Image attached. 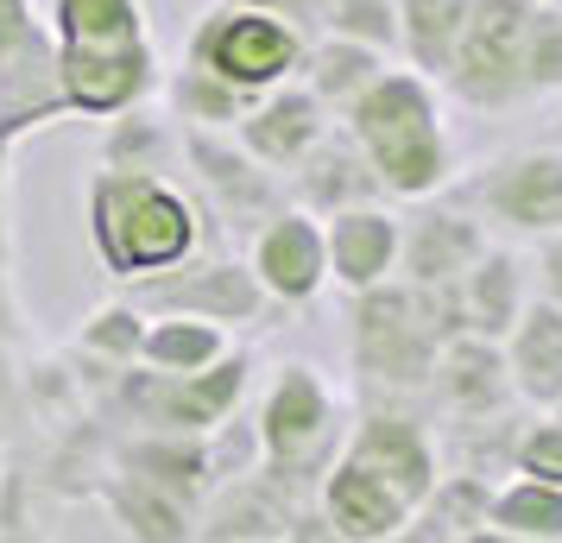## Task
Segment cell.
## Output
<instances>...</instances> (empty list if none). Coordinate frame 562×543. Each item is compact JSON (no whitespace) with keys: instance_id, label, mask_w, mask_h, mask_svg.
Returning a JSON list of instances; mask_svg holds the SVG:
<instances>
[{"instance_id":"cell-2","label":"cell","mask_w":562,"mask_h":543,"mask_svg":"<svg viewBox=\"0 0 562 543\" xmlns=\"http://www.w3.org/2000/svg\"><path fill=\"white\" fill-rule=\"evenodd\" d=\"M348 139L373 165L392 203H436L456 183V133L442 121V82L392 64L355 108H348Z\"/></svg>"},{"instance_id":"cell-34","label":"cell","mask_w":562,"mask_h":543,"mask_svg":"<svg viewBox=\"0 0 562 543\" xmlns=\"http://www.w3.org/2000/svg\"><path fill=\"white\" fill-rule=\"evenodd\" d=\"M525 82H531V102L562 95V20L543 0L531 7V32H525Z\"/></svg>"},{"instance_id":"cell-18","label":"cell","mask_w":562,"mask_h":543,"mask_svg":"<svg viewBox=\"0 0 562 543\" xmlns=\"http://www.w3.org/2000/svg\"><path fill=\"white\" fill-rule=\"evenodd\" d=\"M284 183H291V208H304V215H316V222H329V215H341V208L392 203L385 183L373 178V165H367L360 146L348 139V127H335Z\"/></svg>"},{"instance_id":"cell-39","label":"cell","mask_w":562,"mask_h":543,"mask_svg":"<svg viewBox=\"0 0 562 543\" xmlns=\"http://www.w3.org/2000/svg\"><path fill=\"white\" fill-rule=\"evenodd\" d=\"M284 543H348V538H335V531H329V518H323L316 506H310V512H297V524L284 531Z\"/></svg>"},{"instance_id":"cell-31","label":"cell","mask_w":562,"mask_h":543,"mask_svg":"<svg viewBox=\"0 0 562 543\" xmlns=\"http://www.w3.org/2000/svg\"><path fill=\"white\" fill-rule=\"evenodd\" d=\"M146 323H153V316L139 310L133 297H114V304H102V310L82 316L77 354L114 366V373H127V366H139V354H146Z\"/></svg>"},{"instance_id":"cell-30","label":"cell","mask_w":562,"mask_h":543,"mask_svg":"<svg viewBox=\"0 0 562 543\" xmlns=\"http://www.w3.org/2000/svg\"><path fill=\"white\" fill-rule=\"evenodd\" d=\"M486 524L493 531H512V538H531V543H562V487L531 480V474H506L493 487Z\"/></svg>"},{"instance_id":"cell-33","label":"cell","mask_w":562,"mask_h":543,"mask_svg":"<svg viewBox=\"0 0 562 543\" xmlns=\"http://www.w3.org/2000/svg\"><path fill=\"white\" fill-rule=\"evenodd\" d=\"M493 487H499V480L481 474V467H456V474L442 467V480H436V493L424 499V506H430L456 538H468V531H481L486 512H493Z\"/></svg>"},{"instance_id":"cell-15","label":"cell","mask_w":562,"mask_h":543,"mask_svg":"<svg viewBox=\"0 0 562 543\" xmlns=\"http://www.w3.org/2000/svg\"><path fill=\"white\" fill-rule=\"evenodd\" d=\"M335 127H341V121L310 95L304 82H284V89H272V95H254V102H247V121L234 127V139H240L266 171L291 178Z\"/></svg>"},{"instance_id":"cell-1","label":"cell","mask_w":562,"mask_h":543,"mask_svg":"<svg viewBox=\"0 0 562 543\" xmlns=\"http://www.w3.org/2000/svg\"><path fill=\"white\" fill-rule=\"evenodd\" d=\"M203 203L190 183L153 171H89L82 183V228L108 285H153L203 253Z\"/></svg>"},{"instance_id":"cell-22","label":"cell","mask_w":562,"mask_h":543,"mask_svg":"<svg viewBox=\"0 0 562 543\" xmlns=\"http://www.w3.org/2000/svg\"><path fill=\"white\" fill-rule=\"evenodd\" d=\"M506 348V373H512V392L518 405L531 411H562V310L531 297V310L512 323V336L499 341Z\"/></svg>"},{"instance_id":"cell-3","label":"cell","mask_w":562,"mask_h":543,"mask_svg":"<svg viewBox=\"0 0 562 543\" xmlns=\"http://www.w3.org/2000/svg\"><path fill=\"white\" fill-rule=\"evenodd\" d=\"M348 430H355V417L341 405V392L323 380V366L279 361L266 373V392L254 405V462L279 487H291L297 499L310 487V499H316L323 474L348 449Z\"/></svg>"},{"instance_id":"cell-29","label":"cell","mask_w":562,"mask_h":543,"mask_svg":"<svg viewBox=\"0 0 562 543\" xmlns=\"http://www.w3.org/2000/svg\"><path fill=\"white\" fill-rule=\"evenodd\" d=\"M234 354V336L215 329V323H196V316H153L146 323V354L139 366L153 373H209L215 361Z\"/></svg>"},{"instance_id":"cell-32","label":"cell","mask_w":562,"mask_h":543,"mask_svg":"<svg viewBox=\"0 0 562 543\" xmlns=\"http://www.w3.org/2000/svg\"><path fill=\"white\" fill-rule=\"evenodd\" d=\"M316 32L398 57V0H316Z\"/></svg>"},{"instance_id":"cell-12","label":"cell","mask_w":562,"mask_h":543,"mask_svg":"<svg viewBox=\"0 0 562 543\" xmlns=\"http://www.w3.org/2000/svg\"><path fill=\"white\" fill-rule=\"evenodd\" d=\"M493 247V228H486L474 208H449V203H411L405 215V253H398V279L411 291H456L481 253Z\"/></svg>"},{"instance_id":"cell-26","label":"cell","mask_w":562,"mask_h":543,"mask_svg":"<svg viewBox=\"0 0 562 543\" xmlns=\"http://www.w3.org/2000/svg\"><path fill=\"white\" fill-rule=\"evenodd\" d=\"M468 13H474V0H398V64L442 82L456 64L461 32H468Z\"/></svg>"},{"instance_id":"cell-19","label":"cell","mask_w":562,"mask_h":543,"mask_svg":"<svg viewBox=\"0 0 562 543\" xmlns=\"http://www.w3.org/2000/svg\"><path fill=\"white\" fill-rule=\"evenodd\" d=\"M531 259L518 253V247H486L481 265L468 272L456 285V316H461V336H486V341H506L512 323L531 310Z\"/></svg>"},{"instance_id":"cell-11","label":"cell","mask_w":562,"mask_h":543,"mask_svg":"<svg viewBox=\"0 0 562 543\" xmlns=\"http://www.w3.org/2000/svg\"><path fill=\"white\" fill-rule=\"evenodd\" d=\"M355 467L380 474L385 487H398L411 506H424L442 480V449H436L430 423L424 417L398 411V405H367L348 430V449H341Z\"/></svg>"},{"instance_id":"cell-9","label":"cell","mask_w":562,"mask_h":543,"mask_svg":"<svg viewBox=\"0 0 562 543\" xmlns=\"http://www.w3.org/2000/svg\"><path fill=\"white\" fill-rule=\"evenodd\" d=\"M468 203L486 228L518 234V240H550L562 234V146H512V152L486 158Z\"/></svg>"},{"instance_id":"cell-38","label":"cell","mask_w":562,"mask_h":543,"mask_svg":"<svg viewBox=\"0 0 562 543\" xmlns=\"http://www.w3.org/2000/svg\"><path fill=\"white\" fill-rule=\"evenodd\" d=\"M222 7H247V13H272V20H291V26L316 32V0H222Z\"/></svg>"},{"instance_id":"cell-20","label":"cell","mask_w":562,"mask_h":543,"mask_svg":"<svg viewBox=\"0 0 562 543\" xmlns=\"http://www.w3.org/2000/svg\"><path fill=\"white\" fill-rule=\"evenodd\" d=\"M316 512L329 518L335 538L348 543H385L398 524H405L417 506H411L398 487H385L380 474H367V467H355L348 455L323 474V487H316Z\"/></svg>"},{"instance_id":"cell-21","label":"cell","mask_w":562,"mask_h":543,"mask_svg":"<svg viewBox=\"0 0 562 543\" xmlns=\"http://www.w3.org/2000/svg\"><path fill=\"white\" fill-rule=\"evenodd\" d=\"M57 57H102L153 45V13L146 0H45Z\"/></svg>"},{"instance_id":"cell-14","label":"cell","mask_w":562,"mask_h":543,"mask_svg":"<svg viewBox=\"0 0 562 543\" xmlns=\"http://www.w3.org/2000/svg\"><path fill=\"white\" fill-rule=\"evenodd\" d=\"M329 240V285L341 297L380 291L398 279V253H405V215L392 203H367V208H341L323 222Z\"/></svg>"},{"instance_id":"cell-35","label":"cell","mask_w":562,"mask_h":543,"mask_svg":"<svg viewBox=\"0 0 562 543\" xmlns=\"http://www.w3.org/2000/svg\"><path fill=\"white\" fill-rule=\"evenodd\" d=\"M512 474H531V480H550L562 487V417L537 411L531 423H518L512 437Z\"/></svg>"},{"instance_id":"cell-16","label":"cell","mask_w":562,"mask_h":543,"mask_svg":"<svg viewBox=\"0 0 562 543\" xmlns=\"http://www.w3.org/2000/svg\"><path fill=\"white\" fill-rule=\"evenodd\" d=\"M304 499L291 487H279L266 467L234 474L203 499L196 512V543H284V531L297 524Z\"/></svg>"},{"instance_id":"cell-23","label":"cell","mask_w":562,"mask_h":543,"mask_svg":"<svg viewBox=\"0 0 562 543\" xmlns=\"http://www.w3.org/2000/svg\"><path fill=\"white\" fill-rule=\"evenodd\" d=\"M121 474H133V480H146V487L171 493V499H183V506H196L203 512V499L215 487H209V474H215V462H209L203 437H158V430H133L127 442H121Z\"/></svg>"},{"instance_id":"cell-13","label":"cell","mask_w":562,"mask_h":543,"mask_svg":"<svg viewBox=\"0 0 562 543\" xmlns=\"http://www.w3.org/2000/svg\"><path fill=\"white\" fill-rule=\"evenodd\" d=\"M247 259H254L266 297L284 304V310H304V304H316L329 291V240H323V222L304 215V208L272 215L247 240Z\"/></svg>"},{"instance_id":"cell-4","label":"cell","mask_w":562,"mask_h":543,"mask_svg":"<svg viewBox=\"0 0 562 543\" xmlns=\"http://www.w3.org/2000/svg\"><path fill=\"white\" fill-rule=\"evenodd\" d=\"M348 361H355L360 392H380V398H411V392H430L436 361L449 348V323L424 291H411L405 279H392L380 291H360L348 297Z\"/></svg>"},{"instance_id":"cell-8","label":"cell","mask_w":562,"mask_h":543,"mask_svg":"<svg viewBox=\"0 0 562 543\" xmlns=\"http://www.w3.org/2000/svg\"><path fill=\"white\" fill-rule=\"evenodd\" d=\"M183 171H190V196L203 203V215L228 222L240 240H254L272 215L291 208V183L266 171L234 133H183Z\"/></svg>"},{"instance_id":"cell-28","label":"cell","mask_w":562,"mask_h":543,"mask_svg":"<svg viewBox=\"0 0 562 543\" xmlns=\"http://www.w3.org/2000/svg\"><path fill=\"white\" fill-rule=\"evenodd\" d=\"M102 171H153V178H178L183 171V127L158 121L153 108H133L121 121L102 127Z\"/></svg>"},{"instance_id":"cell-7","label":"cell","mask_w":562,"mask_h":543,"mask_svg":"<svg viewBox=\"0 0 562 543\" xmlns=\"http://www.w3.org/2000/svg\"><path fill=\"white\" fill-rule=\"evenodd\" d=\"M531 7L537 0H474L468 32L456 45L449 64V102L474 108V114H506V108L531 102L525 82V32H531Z\"/></svg>"},{"instance_id":"cell-6","label":"cell","mask_w":562,"mask_h":543,"mask_svg":"<svg viewBox=\"0 0 562 543\" xmlns=\"http://www.w3.org/2000/svg\"><path fill=\"white\" fill-rule=\"evenodd\" d=\"M183 57L215 70L222 82H234L240 95H272V89L304 77L310 32L291 26V20H272V13H247V7H222L215 0L190 26Z\"/></svg>"},{"instance_id":"cell-42","label":"cell","mask_w":562,"mask_h":543,"mask_svg":"<svg viewBox=\"0 0 562 543\" xmlns=\"http://www.w3.org/2000/svg\"><path fill=\"white\" fill-rule=\"evenodd\" d=\"M543 7H550V13H557V20H562V0H543Z\"/></svg>"},{"instance_id":"cell-5","label":"cell","mask_w":562,"mask_h":543,"mask_svg":"<svg viewBox=\"0 0 562 543\" xmlns=\"http://www.w3.org/2000/svg\"><path fill=\"white\" fill-rule=\"evenodd\" d=\"M254 361L247 348H234L228 361L209 373H153V366H127L114 373V405L127 411L133 430H158V437H215L234 423L240 398H247Z\"/></svg>"},{"instance_id":"cell-41","label":"cell","mask_w":562,"mask_h":543,"mask_svg":"<svg viewBox=\"0 0 562 543\" xmlns=\"http://www.w3.org/2000/svg\"><path fill=\"white\" fill-rule=\"evenodd\" d=\"M461 543H531V538H512V531H493V524H481V531H468Z\"/></svg>"},{"instance_id":"cell-25","label":"cell","mask_w":562,"mask_h":543,"mask_svg":"<svg viewBox=\"0 0 562 543\" xmlns=\"http://www.w3.org/2000/svg\"><path fill=\"white\" fill-rule=\"evenodd\" d=\"M102 506H108V518L121 524L127 543H196V506H183L171 493L133 480L121 467L102 480Z\"/></svg>"},{"instance_id":"cell-37","label":"cell","mask_w":562,"mask_h":543,"mask_svg":"<svg viewBox=\"0 0 562 543\" xmlns=\"http://www.w3.org/2000/svg\"><path fill=\"white\" fill-rule=\"evenodd\" d=\"M385 543H461L456 531H449V524H442V518L430 512V506H417V512L405 518V524H398V531H392V538Z\"/></svg>"},{"instance_id":"cell-27","label":"cell","mask_w":562,"mask_h":543,"mask_svg":"<svg viewBox=\"0 0 562 543\" xmlns=\"http://www.w3.org/2000/svg\"><path fill=\"white\" fill-rule=\"evenodd\" d=\"M158 102H165V114H171L183 133H234L247 121V102H254V95H240L234 82H222L215 70H203V64L183 57L178 70H165Z\"/></svg>"},{"instance_id":"cell-40","label":"cell","mask_w":562,"mask_h":543,"mask_svg":"<svg viewBox=\"0 0 562 543\" xmlns=\"http://www.w3.org/2000/svg\"><path fill=\"white\" fill-rule=\"evenodd\" d=\"M13 146H20V139L0 133V208H7V190H13Z\"/></svg>"},{"instance_id":"cell-36","label":"cell","mask_w":562,"mask_h":543,"mask_svg":"<svg viewBox=\"0 0 562 543\" xmlns=\"http://www.w3.org/2000/svg\"><path fill=\"white\" fill-rule=\"evenodd\" d=\"M531 285H537V297H543V304H557V310H562V234H550V240H537Z\"/></svg>"},{"instance_id":"cell-17","label":"cell","mask_w":562,"mask_h":543,"mask_svg":"<svg viewBox=\"0 0 562 543\" xmlns=\"http://www.w3.org/2000/svg\"><path fill=\"white\" fill-rule=\"evenodd\" d=\"M430 392L442 398V411L456 417V423H493V417L518 398V392H512V373H506V348L486 341V336L449 341L442 361H436Z\"/></svg>"},{"instance_id":"cell-10","label":"cell","mask_w":562,"mask_h":543,"mask_svg":"<svg viewBox=\"0 0 562 543\" xmlns=\"http://www.w3.org/2000/svg\"><path fill=\"white\" fill-rule=\"evenodd\" d=\"M133 304L146 316H196V323H215L228 336L272 316V297L259 285L254 259H234V253H196L190 265L165 272L153 285H133Z\"/></svg>"},{"instance_id":"cell-24","label":"cell","mask_w":562,"mask_h":543,"mask_svg":"<svg viewBox=\"0 0 562 543\" xmlns=\"http://www.w3.org/2000/svg\"><path fill=\"white\" fill-rule=\"evenodd\" d=\"M398 57L373 52V45H355V38H329V32H316L310 38V57H304V89L316 95V102L329 108L335 121H348V108L373 89V82L392 70Z\"/></svg>"},{"instance_id":"cell-43","label":"cell","mask_w":562,"mask_h":543,"mask_svg":"<svg viewBox=\"0 0 562 543\" xmlns=\"http://www.w3.org/2000/svg\"><path fill=\"white\" fill-rule=\"evenodd\" d=\"M557 417H562V411H557Z\"/></svg>"}]
</instances>
